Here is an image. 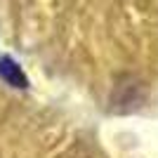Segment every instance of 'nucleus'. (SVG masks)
Returning <instances> with one entry per match:
<instances>
[{
	"instance_id": "1",
	"label": "nucleus",
	"mask_w": 158,
	"mask_h": 158,
	"mask_svg": "<svg viewBox=\"0 0 158 158\" xmlns=\"http://www.w3.org/2000/svg\"><path fill=\"white\" fill-rule=\"evenodd\" d=\"M0 78L10 83L12 87H28V80L24 76V71L19 69V64L12 59V57H0Z\"/></svg>"
}]
</instances>
